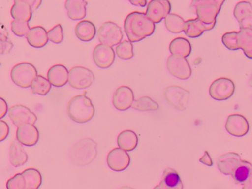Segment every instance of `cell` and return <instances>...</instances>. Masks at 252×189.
Returning <instances> with one entry per match:
<instances>
[{
	"instance_id": "obj_1",
	"label": "cell",
	"mask_w": 252,
	"mask_h": 189,
	"mask_svg": "<svg viewBox=\"0 0 252 189\" xmlns=\"http://www.w3.org/2000/svg\"><path fill=\"white\" fill-rule=\"evenodd\" d=\"M156 26L146 13L134 11L130 13L124 22L126 35L131 42H137L154 33Z\"/></svg>"
},
{
	"instance_id": "obj_2",
	"label": "cell",
	"mask_w": 252,
	"mask_h": 189,
	"mask_svg": "<svg viewBox=\"0 0 252 189\" xmlns=\"http://www.w3.org/2000/svg\"><path fill=\"white\" fill-rule=\"evenodd\" d=\"M67 112L75 122L85 123L93 119L94 108L86 94H79L71 99L67 106Z\"/></svg>"
},
{
	"instance_id": "obj_3",
	"label": "cell",
	"mask_w": 252,
	"mask_h": 189,
	"mask_svg": "<svg viewBox=\"0 0 252 189\" xmlns=\"http://www.w3.org/2000/svg\"><path fill=\"white\" fill-rule=\"evenodd\" d=\"M97 154V143L91 138H85L72 147L70 157L77 165H86L94 159Z\"/></svg>"
},
{
	"instance_id": "obj_4",
	"label": "cell",
	"mask_w": 252,
	"mask_h": 189,
	"mask_svg": "<svg viewBox=\"0 0 252 189\" xmlns=\"http://www.w3.org/2000/svg\"><path fill=\"white\" fill-rule=\"evenodd\" d=\"M220 7L215 0H192L190 10L204 24L211 25L216 23Z\"/></svg>"
},
{
	"instance_id": "obj_5",
	"label": "cell",
	"mask_w": 252,
	"mask_h": 189,
	"mask_svg": "<svg viewBox=\"0 0 252 189\" xmlns=\"http://www.w3.org/2000/svg\"><path fill=\"white\" fill-rule=\"evenodd\" d=\"M37 74L38 71L32 64L22 62L13 67L11 71V78L18 86L27 88L31 87Z\"/></svg>"
},
{
	"instance_id": "obj_6",
	"label": "cell",
	"mask_w": 252,
	"mask_h": 189,
	"mask_svg": "<svg viewBox=\"0 0 252 189\" xmlns=\"http://www.w3.org/2000/svg\"><path fill=\"white\" fill-rule=\"evenodd\" d=\"M99 41L101 43L113 47L120 44L124 35L120 26L114 22L103 23L97 31Z\"/></svg>"
},
{
	"instance_id": "obj_7",
	"label": "cell",
	"mask_w": 252,
	"mask_h": 189,
	"mask_svg": "<svg viewBox=\"0 0 252 189\" xmlns=\"http://www.w3.org/2000/svg\"><path fill=\"white\" fill-rule=\"evenodd\" d=\"M164 96L171 106L182 111L186 109L190 92L177 85H172L165 89Z\"/></svg>"
},
{
	"instance_id": "obj_8",
	"label": "cell",
	"mask_w": 252,
	"mask_h": 189,
	"mask_svg": "<svg viewBox=\"0 0 252 189\" xmlns=\"http://www.w3.org/2000/svg\"><path fill=\"white\" fill-rule=\"evenodd\" d=\"M93 72L83 66H75L69 71L68 82L71 87L78 89L87 88L94 82Z\"/></svg>"
},
{
	"instance_id": "obj_9",
	"label": "cell",
	"mask_w": 252,
	"mask_h": 189,
	"mask_svg": "<svg viewBox=\"0 0 252 189\" xmlns=\"http://www.w3.org/2000/svg\"><path fill=\"white\" fill-rule=\"evenodd\" d=\"M235 86L233 81L227 78H220L211 84L209 93L215 100L222 101L227 100L235 92Z\"/></svg>"
},
{
	"instance_id": "obj_10",
	"label": "cell",
	"mask_w": 252,
	"mask_h": 189,
	"mask_svg": "<svg viewBox=\"0 0 252 189\" xmlns=\"http://www.w3.org/2000/svg\"><path fill=\"white\" fill-rule=\"evenodd\" d=\"M167 67L171 74L180 79H187L192 73L191 67L184 57L170 56L167 60Z\"/></svg>"
},
{
	"instance_id": "obj_11",
	"label": "cell",
	"mask_w": 252,
	"mask_h": 189,
	"mask_svg": "<svg viewBox=\"0 0 252 189\" xmlns=\"http://www.w3.org/2000/svg\"><path fill=\"white\" fill-rule=\"evenodd\" d=\"M171 7L169 0H151L148 4L146 13L151 21L158 24L169 14Z\"/></svg>"
},
{
	"instance_id": "obj_12",
	"label": "cell",
	"mask_w": 252,
	"mask_h": 189,
	"mask_svg": "<svg viewBox=\"0 0 252 189\" xmlns=\"http://www.w3.org/2000/svg\"><path fill=\"white\" fill-rule=\"evenodd\" d=\"M9 117L16 127L25 124H34L37 117L28 107L22 105L13 106L9 109Z\"/></svg>"
},
{
	"instance_id": "obj_13",
	"label": "cell",
	"mask_w": 252,
	"mask_h": 189,
	"mask_svg": "<svg viewBox=\"0 0 252 189\" xmlns=\"http://www.w3.org/2000/svg\"><path fill=\"white\" fill-rule=\"evenodd\" d=\"M93 58L94 63L100 68H108L115 61L114 49L107 45L99 44L94 48Z\"/></svg>"
},
{
	"instance_id": "obj_14",
	"label": "cell",
	"mask_w": 252,
	"mask_h": 189,
	"mask_svg": "<svg viewBox=\"0 0 252 189\" xmlns=\"http://www.w3.org/2000/svg\"><path fill=\"white\" fill-rule=\"evenodd\" d=\"M109 167L116 172H121L128 167L130 164V156L128 153L121 148L111 150L107 157Z\"/></svg>"
},
{
	"instance_id": "obj_15",
	"label": "cell",
	"mask_w": 252,
	"mask_h": 189,
	"mask_svg": "<svg viewBox=\"0 0 252 189\" xmlns=\"http://www.w3.org/2000/svg\"><path fill=\"white\" fill-rule=\"evenodd\" d=\"M134 101L133 92L127 86H121L117 89L112 99L114 107L120 111L128 109L132 106Z\"/></svg>"
},
{
	"instance_id": "obj_16",
	"label": "cell",
	"mask_w": 252,
	"mask_h": 189,
	"mask_svg": "<svg viewBox=\"0 0 252 189\" xmlns=\"http://www.w3.org/2000/svg\"><path fill=\"white\" fill-rule=\"evenodd\" d=\"M225 127L233 136L241 137L249 132V124L244 116L232 114L228 117Z\"/></svg>"
},
{
	"instance_id": "obj_17",
	"label": "cell",
	"mask_w": 252,
	"mask_h": 189,
	"mask_svg": "<svg viewBox=\"0 0 252 189\" xmlns=\"http://www.w3.org/2000/svg\"><path fill=\"white\" fill-rule=\"evenodd\" d=\"M16 137L22 145L33 146L39 140V133L37 128L33 124H25L18 127Z\"/></svg>"
},
{
	"instance_id": "obj_18",
	"label": "cell",
	"mask_w": 252,
	"mask_h": 189,
	"mask_svg": "<svg viewBox=\"0 0 252 189\" xmlns=\"http://www.w3.org/2000/svg\"><path fill=\"white\" fill-rule=\"evenodd\" d=\"M234 15L240 22L241 30H252V7L250 3L246 1L238 3Z\"/></svg>"
},
{
	"instance_id": "obj_19",
	"label": "cell",
	"mask_w": 252,
	"mask_h": 189,
	"mask_svg": "<svg viewBox=\"0 0 252 189\" xmlns=\"http://www.w3.org/2000/svg\"><path fill=\"white\" fill-rule=\"evenodd\" d=\"M47 78L53 86L62 87L68 82L69 71L64 65H55L48 70Z\"/></svg>"
},
{
	"instance_id": "obj_20",
	"label": "cell",
	"mask_w": 252,
	"mask_h": 189,
	"mask_svg": "<svg viewBox=\"0 0 252 189\" xmlns=\"http://www.w3.org/2000/svg\"><path fill=\"white\" fill-rule=\"evenodd\" d=\"M86 0H66L65 7L71 20H82L87 15Z\"/></svg>"
},
{
	"instance_id": "obj_21",
	"label": "cell",
	"mask_w": 252,
	"mask_h": 189,
	"mask_svg": "<svg viewBox=\"0 0 252 189\" xmlns=\"http://www.w3.org/2000/svg\"><path fill=\"white\" fill-rule=\"evenodd\" d=\"M216 23L206 25L198 18L189 19L186 21L184 31L189 37L197 38L204 32L205 31H209L214 28Z\"/></svg>"
},
{
	"instance_id": "obj_22",
	"label": "cell",
	"mask_w": 252,
	"mask_h": 189,
	"mask_svg": "<svg viewBox=\"0 0 252 189\" xmlns=\"http://www.w3.org/2000/svg\"><path fill=\"white\" fill-rule=\"evenodd\" d=\"M26 38L31 46L38 48L46 46L49 40L48 32L41 26L31 28Z\"/></svg>"
},
{
	"instance_id": "obj_23",
	"label": "cell",
	"mask_w": 252,
	"mask_h": 189,
	"mask_svg": "<svg viewBox=\"0 0 252 189\" xmlns=\"http://www.w3.org/2000/svg\"><path fill=\"white\" fill-rule=\"evenodd\" d=\"M10 160L11 164L15 167L23 165L28 160V154L17 139H14L10 146Z\"/></svg>"
},
{
	"instance_id": "obj_24",
	"label": "cell",
	"mask_w": 252,
	"mask_h": 189,
	"mask_svg": "<svg viewBox=\"0 0 252 189\" xmlns=\"http://www.w3.org/2000/svg\"><path fill=\"white\" fill-rule=\"evenodd\" d=\"M75 33L76 37L82 41L89 42L96 35V27L91 21L81 20L75 26Z\"/></svg>"
},
{
	"instance_id": "obj_25",
	"label": "cell",
	"mask_w": 252,
	"mask_h": 189,
	"mask_svg": "<svg viewBox=\"0 0 252 189\" xmlns=\"http://www.w3.org/2000/svg\"><path fill=\"white\" fill-rule=\"evenodd\" d=\"M169 51L174 56L186 58L190 55L191 45L187 38L179 37L170 42Z\"/></svg>"
},
{
	"instance_id": "obj_26",
	"label": "cell",
	"mask_w": 252,
	"mask_h": 189,
	"mask_svg": "<svg viewBox=\"0 0 252 189\" xmlns=\"http://www.w3.org/2000/svg\"><path fill=\"white\" fill-rule=\"evenodd\" d=\"M33 10L25 1H14L11 9V15L14 20L29 22L32 16Z\"/></svg>"
},
{
	"instance_id": "obj_27",
	"label": "cell",
	"mask_w": 252,
	"mask_h": 189,
	"mask_svg": "<svg viewBox=\"0 0 252 189\" xmlns=\"http://www.w3.org/2000/svg\"><path fill=\"white\" fill-rule=\"evenodd\" d=\"M160 185L165 189H183V185L179 175L174 169L167 168L164 171Z\"/></svg>"
},
{
	"instance_id": "obj_28",
	"label": "cell",
	"mask_w": 252,
	"mask_h": 189,
	"mask_svg": "<svg viewBox=\"0 0 252 189\" xmlns=\"http://www.w3.org/2000/svg\"><path fill=\"white\" fill-rule=\"evenodd\" d=\"M118 145L126 151H132L138 145L137 135L132 130H125L121 132L118 137Z\"/></svg>"
},
{
	"instance_id": "obj_29",
	"label": "cell",
	"mask_w": 252,
	"mask_h": 189,
	"mask_svg": "<svg viewBox=\"0 0 252 189\" xmlns=\"http://www.w3.org/2000/svg\"><path fill=\"white\" fill-rule=\"evenodd\" d=\"M238 47L244 51L245 55L252 59V30L242 29L238 32Z\"/></svg>"
},
{
	"instance_id": "obj_30",
	"label": "cell",
	"mask_w": 252,
	"mask_h": 189,
	"mask_svg": "<svg viewBox=\"0 0 252 189\" xmlns=\"http://www.w3.org/2000/svg\"><path fill=\"white\" fill-rule=\"evenodd\" d=\"M22 174L25 179L26 189H38L41 186L42 175L37 169L28 168L25 170Z\"/></svg>"
},
{
	"instance_id": "obj_31",
	"label": "cell",
	"mask_w": 252,
	"mask_h": 189,
	"mask_svg": "<svg viewBox=\"0 0 252 189\" xmlns=\"http://www.w3.org/2000/svg\"><path fill=\"white\" fill-rule=\"evenodd\" d=\"M165 25L171 32L179 33L184 31L186 21L181 16L174 13H169L165 18Z\"/></svg>"
},
{
	"instance_id": "obj_32",
	"label": "cell",
	"mask_w": 252,
	"mask_h": 189,
	"mask_svg": "<svg viewBox=\"0 0 252 189\" xmlns=\"http://www.w3.org/2000/svg\"><path fill=\"white\" fill-rule=\"evenodd\" d=\"M32 91L33 94H38L41 95H46L50 91L51 84L46 78L41 75H37L31 85Z\"/></svg>"
},
{
	"instance_id": "obj_33",
	"label": "cell",
	"mask_w": 252,
	"mask_h": 189,
	"mask_svg": "<svg viewBox=\"0 0 252 189\" xmlns=\"http://www.w3.org/2000/svg\"><path fill=\"white\" fill-rule=\"evenodd\" d=\"M133 109L140 111H156L159 109L158 103L148 96H143L134 100L132 105Z\"/></svg>"
},
{
	"instance_id": "obj_34",
	"label": "cell",
	"mask_w": 252,
	"mask_h": 189,
	"mask_svg": "<svg viewBox=\"0 0 252 189\" xmlns=\"http://www.w3.org/2000/svg\"><path fill=\"white\" fill-rule=\"evenodd\" d=\"M117 55L123 60H129L134 56L133 46L128 40H124L116 48Z\"/></svg>"
},
{
	"instance_id": "obj_35",
	"label": "cell",
	"mask_w": 252,
	"mask_h": 189,
	"mask_svg": "<svg viewBox=\"0 0 252 189\" xmlns=\"http://www.w3.org/2000/svg\"><path fill=\"white\" fill-rule=\"evenodd\" d=\"M31 28L29 22L14 20L11 22V30L19 37L26 36Z\"/></svg>"
},
{
	"instance_id": "obj_36",
	"label": "cell",
	"mask_w": 252,
	"mask_h": 189,
	"mask_svg": "<svg viewBox=\"0 0 252 189\" xmlns=\"http://www.w3.org/2000/svg\"><path fill=\"white\" fill-rule=\"evenodd\" d=\"M13 47V44L8 38V32L5 27H2L0 34V52L1 54L8 53L10 52Z\"/></svg>"
},
{
	"instance_id": "obj_37",
	"label": "cell",
	"mask_w": 252,
	"mask_h": 189,
	"mask_svg": "<svg viewBox=\"0 0 252 189\" xmlns=\"http://www.w3.org/2000/svg\"><path fill=\"white\" fill-rule=\"evenodd\" d=\"M238 32H227L222 36V42L224 46L230 50H237L239 49L238 41Z\"/></svg>"
},
{
	"instance_id": "obj_38",
	"label": "cell",
	"mask_w": 252,
	"mask_h": 189,
	"mask_svg": "<svg viewBox=\"0 0 252 189\" xmlns=\"http://www.w3.org/2000/svg\"><path fill=\"white\" fill-rule=\"evenodd\" d=\"M26 181L22 173H17L9 179L6 183L7 189H26Z\"/></svg>"
},
{
	"instance_id": "obj_39",
	"label": "cell",
	"mask_w": 252,
	"mask_h": 189,
	"mask_svg": "<svg viewBox=\"0 0 252 189\" xmlns=\"http://www.w3.org/2000/svg\"><path fill=\"white\" fill-rule=\"evenodd\" d=\"M48 37L53 43L56 44L61 43L64 38L63 28L61 24H58L54 26L52 29L48 31Z\"/></svg>"
},
{
	"instance_id": "obj_40",
	"label": "cell",
	"mask_w": 252,
	"mask_h": 189,
	"mask_svg": "<svg viewBox=\"0 0 252 189\" xmlns=\"http://www.w3.org/2000/svg\"><path fill=\"white\" fill-rule=\"evenodd\" d=\"M251 170L248 166L241 165L238 166L234 173V178L238 183H244L250 177Z\"/></svg>"
},
{
	"instance_id": "obj_41",
	"label": "cell",
	"mask_w": 252,
	"mask_h": 189,
	"mask_svg": "<svg viewBox=\"0 0 252 189\" xmlns=\"http://www.w3.org/2000/svg\"><path fill=\"white\" fill-rule=\"evenodd\" d=\"M10 128L5 121L0 120V141H3L8 136Z\"/></svg>"
},
{
	"instance_id": "obj_42",
	"label": "cell",
	"mask_w": 252,
	"mask_h": 189,
	"mask_svg": "<svg viewBox=\"0 0 252 189\" xmlns=\"http://www.w3.org/2000/svg\"><path fill=\"white\" fill-rule=\"evenodd\" d=\"M8 111L7 103L2 97L0 98V119L3 118Z\"/></svg>"
},
{
	"instance_id": "obj_43",
	"label": "cell",
	"mask_w": 252,
	"mask_h": 189,
	"mask_svg": "<svg viewBox=\"0 0 252 189\" xmlns=\"http://www.w3.org/2000/svg\"><path fill=\"white\" fill-rule=\"evenodd\" d=\"M25 1L30 4L33 11L37 10V9L41 4L42 0H14V1Z\"/></svg>"
},
{
	"instance_id": "obj_44",
	"label": "cell",
	"mask_w": 252,
	"mask_h": 189,
	"mask_svg": "<svg viewBox=\"0 0 252 189\" xmlns=\"http://www.w3.org/2000/svg\"><path fill=\"white\" fill-rule=\"evenodd\" d=\"M128 1L133 5L142 7H145L147 4V0H128Z\"/></svg>"
},
{
	"instance_id": "obj_45",
	"label": "cell",
	"mask_w": 252,
	"mask_h": 189,
	"mask_svg": "<svg viewBox=\"0 0 252 189\" xmlns=\"http://www.w3.org/2000/svg\"><path fill=\"white\" fill-rule=\"evenodd\" d=\"M119 189H133L131 187H130L125 186V187H121Z\"/></svg>"
},
{
	"instance_id": "obj_46",
	"label": "cell",
	"mask_w": 252,
	"mask_h": 189,
	"mask_svg": "<svg viewBox=\"0 0 252 189\" xmlns=\"http://www.w3.org/2000/svg\"><path fill=\"white\" fill-rule=\"evenodd\" d=\"M154 189H165L161 185L156 186Z\"/></svg>"
},
{
	"instance_id": "obj_47",
	"label": "cell",
	"mask_w": 252,
	"mask_h": 189,
	"mask_svg": "<svg viewBox=\"0 0 252 189\" xmlns=\"http://www.w3.org/2000/svg\"><path fill=\"white\" fill-rule=\"evenodd\" d=\"M249 85L250 87H252V74L249 81Z\"/></svg>"
},
{
	"instance_id": "obj_48",
	"label": "cell",
	"mask_w": 252,
	"mask_h": 189,
	"mask_svg": "<svg viewBox=\"0 0 252 189\" xmlns=\"http://www.w3.org/2000/svg\"></svg>"
},
{
	"instance_id": "obj_49",
	"label": "cell",
	"mask_w": 252,
	"mask_h": 189,
	"mask_svg": "<svg viewBox=\"0 0 252 189\" xmlns=\"http://www.w3.org/2000/svg\"><path fill=\"white\" fill-rule=\"evenodd\" d=\"M196 1H200V0H196Z\"/></svg>"
}]
</instances>
